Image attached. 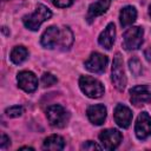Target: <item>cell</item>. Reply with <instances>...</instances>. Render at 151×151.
<instances>
[{
    "mask_svg": "<svg viewBox=\"0 0 151 151\" xmlns=\"http://www.w3.org/2000/svg\"><path fill=\"white\" fill-rule=\"evenodd\" d=\"M40 44L42 47L53 50L55 47H61L63 50H68L73 44V33L70 27H57L50 26L45 29L41 35Z\"/></svg>",
    "mask_w": 151,
    "mask_h": 151,
    "instance_id": "obj_1",
    "label": "cell"
},
{
    "mask_svg": "<svg viewBox=\"0 0 151 151\" xmlns=\"http://www.w3.org/2000/svg\"><path fill=\"white\" fill-rule=\"evenodd\" d=\"M51 17H52L51 9L47 6L42 5V4H38L37 7H35L34 13L28 14V15H25L22 18V22H24V25L28 29H31V31H38L39 27L41 26V24L45 22L46 20H48Z\"/></svg>",
    "mask_w": 151,
    "mask_h": 151,
    "instance_id": "obj_2",
    "label": "cell"
},
{
    "mask_svg": "<svg viewBox=\"0 0 151 151\" xmlns=\"http://www.w3.org/2000/svg\"><path fill=\"white\" fill-rule=\"evenodd\" d=\"M111 80L118 91H124L126 86V76L124 71L123 57L119 52H117L113 58L112 68H111Z\"/></svg>",
    "mask_w": 151,
    "mask_h": 151,
    "instance_id": "obj_3",
    "label": "cell"
},
{
    "mask_svg": "<svg viewBox=\"0 0 151 151\" xmlns=\"http://www.w3.org/2000/svg\"><path fill=\"white\" fill-rule=\"evenodd\" d=\"M144 29L139 26H131L124 32L122 45L126 51L138 50L143 44Z\"/></svg>",
    "mask_w": 151,
    "mask_h": 151,
    "instance_id": "obj_4",
    "label": "cell"
},
{
    "mask_svg": "<svg viewBox=\"0 0 151 151\" xmlns=\"http://www.w3.org/2000/svg\"><path fill=\"white\" fill-rule=\"evenodd\" d=\"M79 87L88 98H100L104 94L103 84L98 79L90 76H81L79 78Z\"/></svg>",
    "mask_w": 151,
    "mask_h": 151,
    "instance_id": "obj_5",
    "label": "cell"
},
{
    "mask_svg": "<svg viewBox=\"0 0 151 151\" xmlns=\"http://www.w3.org/2000/svg\"><path fill=\"white\" fill-rule=\"evenodd\" d=\"M46 117L51 126L64 127L68 122V112L61 105H51L46 110Z\"/></svg>",
    "mask_w": 151,
    "mask_h": 151,
    "instance_id": "obj_6",
    "label": "cell"
},
{
    "mask_svg": "<svg viewBox=\"0 0 151 151\" xmlns=\"http://www.w3.org/2000/svg\"><path fill=\"white\" fill-rule=\"evenodd\" d=\"M123 134L117 129H106L99 133V140L105 150H114L119 146Z\"/></svg>",
    "mask_w": 151,
    "mask_h": 151,
    "instance_id": "obj_7",
    "label": "cell"
},
{
    "mask_svg": "<svg viewBox=\"0 0 151 151\" xmlns=\"http://www.w3.org/2000/svg\"><path fill=\"white\" fill-rule=\"evenodd\" d=\"M109 59L106 55L99 52H92L88 59L85 61V68L92 73H103L107 66Z\"/></svg>",
    "mask_w": 151,
    "mask_h": 151,
    "instance_id": "obj_8",
    "label": "cell"
},
{
    "mask_svg": "<svg viewBox=\"0 0 151 151\" xmlns=\"http://www.w3.org/2000/svg\"><path fill=\"white\" fill-rule=\"evenodd\" d=\"M18 85L27 93H32L38 88V78L31 71H20L17 76Z\"/></svg>",
    "mask_w": 151,
    "mask_h": 151,
    "instance_id": "obj_9",
    "label": "cell"
},
{
    "mask_svg": "<svg viewBox=\"0 0 151 151\" xmlns=\"http://www.w3.org/2000/svg\"><path fill=\"white\" fill-rule=\"evenodd\" d=\"M130 101L134 106L151 101V91L147 85H137L130 90Z\"/></svg>",
    "mask_w": 151,
    "mask_h": 151,
    "instance_id": "obj_10",
    "label": "cell"
},
{
    "mask_svg": "<svg viewBox=\"0 0 151 151\" xmlns=\"http://www.w3.org/2000/svg\"><path fill=\"white\" fill-rule=\"evenodd\" d=\"M134 132L137 138L140 140H144L149 136H151V117L149 116L147 112H142L137 117Z\"/></svg>",
    "mask_w": 151,
    "mask_h": 151,
    "instance_id": "obj_11",
    "label": "cell"
},
{
    "mask_svg": "<svg viewBox=\"0 0 151 151\" xmlns=\"http://www.w3.org/2000/svg\"><path fill=\"white\" fill-rule=\"evenodd\" d=\"M114 122L122 129H127L132 122V111L124 104H118L114 109Z\"/></svg>",
    "mask_w": 151,
    "mask_h": 151,
    "instance_id": "obj_12",
    "label": "cell"
},
{
    "mask_svg": "<svg viewBox=\"0 0 151 151\" xmlns=\"http://www.w3.org/2000/svg\"><path fill=\"white\" fill-rule=\"evenodd\" d=\"M112 0H98L96 2H92L90 6H88V9H87V14H86V21L88 24H92L93 20L99 17V15H103L110 7Z\"/></svg>",
    "mask_w": 151,
    "mask_h": 151,
    "instance_id": "obj_13",
    "label": "cell"
},
{
    "mask_svg": "<svg viewBox=\"0 0 151 151\" xmlns=\"http://www.w3.org/2000/svg\"><path fill=\"white\" fill-rule=\"evenodd\" d=\"M106 107L103 104H96V105H91L87 107L86 110V114L88 120L94 124V125H101L104 124L105 119H106Z\"/></svg>",
    "mask_w": 151,
    "mask_h": 151,
    "instance_id": "obj_14",
    "label": "cell"
},
{
    "mask_svg": "<svg viewBox=\"0 0 151 151\" xmlns=\"http://www.w3.org/2000/svg\"><path fill=\"white\" fill-rule=\"evenodd\" d=\"M114 38H116V27L113 22H109L107 26L104 28V31L100 33L99 38H98V42L101 47H104L105 50H111L114 42Z\"/></svg>",
    "mask_w": 151,
    "mask_h": 151,
    "instance_id": "obj_15",
    "label": "cell"
},
{
    "mask_svg": "<svg viewBox=\"0 0 151 151\" xmlns=\"http://www.w3.org/2000/svg\"><path fill=\"white\" fill-rule=\"evenodd\" d=\"M137 19V11L133 6H125L122 8L120 14H119V21L122 27H127L131 26Z\"/></svg>",
    "mask_w": 151,
    "mask_h": 151,
    "instance_id": "obj_16",
    "label": "cell"
},
{
    "mask_svg": "<svg viewBox=\"0 0 151 151\" xmlns=\"http://www.w3.org/2000/svg\"><path fill=\"white\" fill-rule=\"evenodd\" d=\"M65 147V140L59 134H51L47 137L42 143V149L52 150V151H60Z\"/></svg>",
    "mask_w": 151,
    "mask_h": 151,
    "instance_id": "obj_17",
    "label": "cell"
},
{
    "mask_svg": "<svg viewBox=\"0 0 151 151\" xmlns=\"http://www.w3.org/2000/svg\"><path fill=\"white\" fill-rule=\"evenodd\" d=\"M28 57V51L26 50V47L24 46H15L12 52H11V61L15 65H19L21 63H24Z\"/></svg>",
    "mask_w": 151,
    "mask_h": 151,
    "instance_id": "obj_18",
    "label": "cell"
},
{
    "mask_svg": "<svg viewBox=\"0 0 151 151\" xmlns=\"http://www.w3.org/2000/svg\"><path fill=\"white\" fill-rule=\"evenodd\" d=\"M129 68L131 71V73L136 77L140 76L143 72V67H142V63L139 61V59L137 58H131L129 60Z\"/></svg>",
    "mask_w": 151,
    "mask_h": 151,
    "instance_id": "obj_19",
    "label": "cell"
},
{
    "mask_svg": "<svg viewBox=\"0 0 151 151\" xmlns=\"http://www.w3.org/2000/svg\"><path fill=\"white\" fill-rule=\"evenodd\" d=\"M5 113L9 118H17V117H20L24 113V107L22 106H19V105H14V106L7 107L6 111H5Z\"/></svg>",
    "mask_w": 151,
    "mask_h": 151,
    "instance_id": "obj_20",
    "label": "cell"
},
{
    "mask_svg": "<svg viewBox=\"0 0 151 151\" xmlns=\"http://www.w3.org/2000/svg\"><path fill=\"white\" fill-rule=\"evenodd\" d=\"M57 81H58L57 77H54V76H53L52 73H50V72H45V73L42 74V77H41V85L45 86V87L52 86V85L57 84Z\"/></svg>",
    "mask_w": 151,
    "mask_h": 151,
    "instance_id": "obj_21",
    "label": "cell"
},
{
    "mask_svg": "<svg viewBox=\"0 0 151 151\" xmlns=\"http://www.w3.org/2000/svg\"><path fill=\"white\" fill-rule=\"evenodd\" d=\"M103 146L98 145L97 143L92 142V140H87L81 145V150H101Z\"/></svg>",
    "mask_w": 151,
    "mask_h": 151,
    "instance_id": "obj_22",
    "label": "cell"
},
{
    "mask_svg": "<svg viewBox=\"0 0 151 151\" xmlns=\"http://www.w3.org/2000/svg\"><path fill=\"white\" fill-rule=\"evenodd\" d=\"M53 5L59 8H66L73 4V0H52Z\"/></svg>",
    "mask_w": 151,
    "mask_h": 151,
    "instance_id": "obj_23",
    "label": "cell"
},
{
    "mask_svg": "<svg viewBox=\"0 0 151 151\" xmlns=\"http://www.w3.org/2000/svg\"><path fill=\"white\" fill-rule=\"evenodd\" d=\"M9 145H11V139H9V137H7L5 133H2V134H1V138H0V149H1V150H5V149H7Z\"/></svg>",
    "mask_w": 151,
    "mask_h": 151,
    "instance_id": "obj_24",
    "label": "cell"
},
{
    "mask_svg": "<svg viewBox=\"0 0 151 151\" xmlns=\"http://www.w3.org/2000/svg\"><path fill=\"white\" fill-rule=\"evenodd\" d=\"M144 57L146 58L147 61L151 63V47H147V48L144 51Z\"/></svg>",
    "mask_w": 151,
    "mask_h": 151,
    "instance_id": "obj_25",
    "label": "cell"
},
{
    "mask_svg": "<svg viewBox=\"0 0 151 151\" xmlns=\"http://www.w3.org/2000/svg\"><path fill=\"white\" fill-rule=\"evenodd\" d=\"M20 150H34V149L31 146H22V147H20Z\"/></svg>",
    "mask_w": 151,
    "mask_h": 151,
    "instance_id": "obj_26",
    "label": "cell"
},
{
    "mask_svg": "<svg viewBox=\"0 0 151 151\" xmlns=\"http://www.w3.org/2000/svg\"><path fill=\"white\" fill-rule=\"evenodd\" d=\"M149 15H150V18H151V5H150V7H149Z\"/></svg>",
    "mask_w": 151,
    "mask_h": 151,
    "instance_id": "obj_27",
    "label": "cell"
},
{
    "mask_svg": "<svg viewBox=\"0 0 151 151\" xmlns=\"http://www.w3.org/2000/svg\"><path fill=\"white\" fill-rule=\"evenodd\" d=\"M5 1H6V0H5Z\"/></svg>",
    "mask_w": 151,
    "mask_h": 151,
    "instance_id": "obj_28",
    "label": "cell"
}]
</instances>
